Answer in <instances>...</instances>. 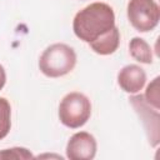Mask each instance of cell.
Here are the masks:
<instances>
[{
  "mask_svg": "<svg viewBox=\"0 0 160 160\" xmlns=\"http://www.w3.org/2000/svg\"><path fill=\"white\" fill-rule=\"evenodd\" d=\"M11 129V106L5 98H0V140H2Z\"/></svg>",
  "mask_w": 160,
  "mask_h": 160,
  "instance_id": "cell-10",
  "label": "cell"
},
{
  "mask_svg": "<svg viewBox=\"0 0 160 160\" xmlns=\"http://www.w3.org/2000/svg\"><path fill=\"white\" fill-rule=\"evenodd\" d=\"M126 12L132 28L140 32L154 30L160 20V8L155 0H129Z\"/></svg>",
  "mask_w": 160,
  "mask_h": 160,
  "instance_id": "cell-4",
  "label": "cell"
},
{
  "mask_svg": "<svg viewBox=\"0 0 160 160\" xmlns=\"http://www.w3.org/2000/svg\"><path fill=\"white\" fill-rule=\"evenodd\" d=\"M76 65L75 50L62 42L48 46L39 59V69L48 78H60L74 70Z\"/></svg>",
  "mask_w": 160,
  "mask_h": 160,
  "instance_id": "cell-2",
  "label": "cell"
},
{
  "mask_svg": "<svg viewBox=\"0 0 160 160\" xmlns=\"http://www.w3.org/2000/svg\"><path fill=\"white\" fill-rule=\"evenodd\" d=\"M5 82H6V72H5L4 66L0 64V90L5 86Z\"/></svg>",
  "mask_w": 160,
  "mask_h": 160,
  "instance_id": "cell-13",
  "label": "cell"
},
{
  "mask_svg": "<svg viewBox=\"0 0 160 160\" xmlns=\"http://www.w3.org/2000/svg\"><path fill=\"white\" fill-rule=\"evenodd\" d=\"M98 144L88 131L75 132L66 144V158L70 160H91L95 158Z\"/></svg>",
  "mask_w": 160,
  "mask_h": 160,
  "instance_id": "cell-6",
  "label": "cell"
},
{
  "mask_svg": "<svg viewBox=\"0 0 160 160\" xmlns=\"http://www.w3.org/2000/svg\"><path fill=\"white\" fill-rule=\"evenodd\" d=\"M91 116V102L86 95L79 91L66 94L59 104V120L70 129L84 126Z\"/></svg>",
  "mask_w": 160,
  "mask_h": 160,
  "instance_id": "cell-3",
  "label": "cell"
},
{
  "mask_svg": "<svg viewBox=\"0 0 160 160\" xmlns=\"http://www.w3.org/2000/svg\"><path fill=\"white\" fill-rule=\"evenodd\" d=\"M35 156L31 154V151L26 148H11V149H4L0 151V160H26V159H34Z\"/></svg>",
  "mask_w": 160,
  "mask_h": 160,
  "instance_id": "cell-12",
  "label": "cell"
},
{
  "mask_svg": "<svg viewBox=\"0 0 160 160\" xmlns=\"http://www.w3.org/2000/svg\"><path fill=\"white\" fill-rule=\"evenodd\" d=\"M159 81L160 78L156 76L148 86L144 94V99L148 104H150L152 108L160 110V90H159Z\"/></svg>",
  "mask_w": 160,
  "mask_h": 160,
  "instance_id": "cell-11",
  "label": "cell"
},
{
  "mask_svg": "<svg viewBox=\"0 0 160 160\" xmlns=\"http://www.w3.org/2000/svg\"><path fill=\"white\" fill-rule=\"evenodd\" d=\"M115 25V12L112 8L101 1L91 2L76 12L72 20V30L76 38L84 42H92Z\"/></svg>",
  "mask_w": 160,
  "mask_h": 160,
  "instance_id": "cell-1",
  "label": "cell"
},
{
  "mask_svg": "<svg viewBox=\"0 0 160 160\" xmlns=\"http://www.w3.org/2000/svg\"><path fill=\"white\" fill-rule=\"evenodd\" d=\"M118 84L125 92L138 94L146 84V72L136 64L125 65L118 72Z\"/></svg>",
  "mask_w": 160,
  "mask_h": 160,
  "instance_id": "cell-7",
  "label": "cell"
},
{
  "mask_svg": "<svg viewBox=\"0 0 160 160\" xmlns=\"http://www.w3.org/2000/svg\"><path fill=\"white\" fill-rule=\"evenodd\" d=\"M129 52L130 55L141 64H151L152 62V50L151 46L142 38H132L129 42Z\"/></svg>",
  "mask_w": 160,
  "mask_h": 160,
  "instance_id": "cell-9",
  "label": "cell"
},
{
  "mask_svg": "<svg viewBox=\"0 0 160 160\" xmlns=\"http://www.w3.org/2000/svg\"><path fill=\"white\" fill-rule=\"evenodd\" d=\"M130 102L134 106L135 111L138 112L142 125L146 130L148 139L151 146H158L160 141V114L159 110L152 108L150 104L146 102L144 95L141 94H132L130 96Z\"/></svg>",
  "mask_w": 160,
  "mask_h": 160,
  "instance_id": "cell-5",
  "label": "cell"
},
{
  "mask_svg": "<svg viewBox=\"0 0 160 160\" xmlns=\"http://www.w3.org/2000/svg\"><path fill=\"white\" fill-rule=\"evenodd\" d=\"M120 45V31L118 26H114L110 31L90 42L89 46L91 50L99 55H110L114 54Z\"/></svg>",
  "mask_w": 160,
  "mask_h": 160,
  "instance_id": "cell-8",
  "label": "cell"
}]
</instances>
